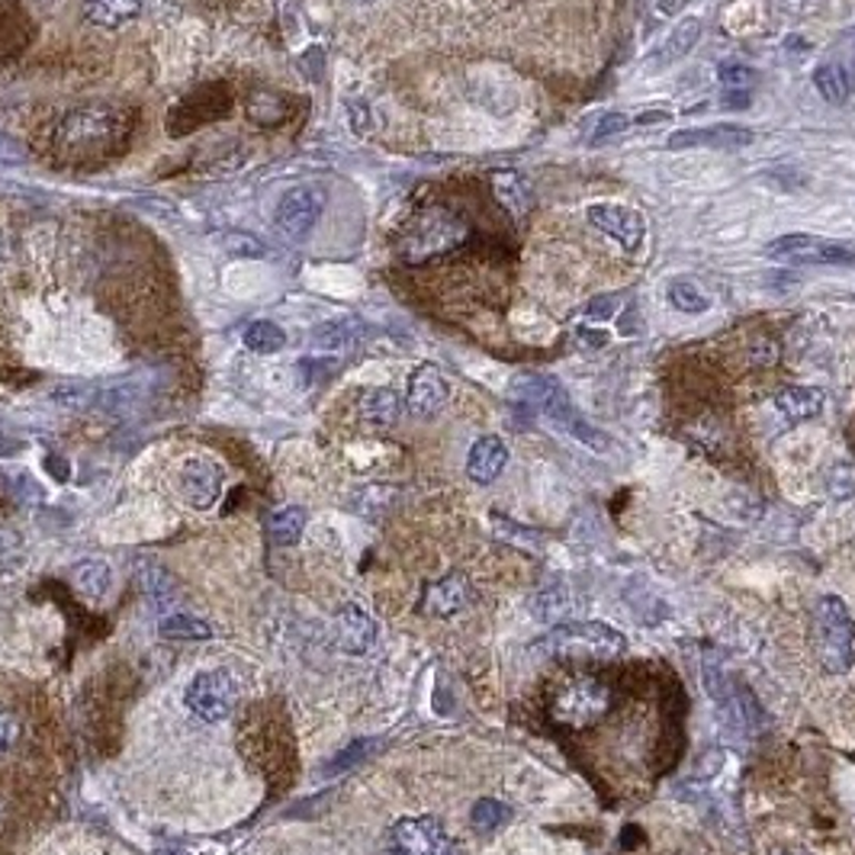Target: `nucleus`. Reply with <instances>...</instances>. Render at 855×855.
I'll use <instances>...</instances> for the list:
<instances>
[{
  "label": "nucleus",
  "instance_id": "f257e3e1",
  "mask_svg": "<svg viewBox=\"0 0 855 855\" xmlns=\"http://www.w3.org/2000/svg\"><path fill=\"white\" fill-rule=\"evenodd\" d=\"M811 641L821 666L829 675L853 670L855 660V621L839 595H821L814 605Z\"/></svg>",
  "mask_w": 855,
  "mask_h": 855
},
{
  "label": "nucleus",
  "instance_id": "f03ea898",
  "mask_svg": "<svg viewBox=\"0 0 855 855\" xmlns=\"http://www.w3.org/2000/svg\"><path fill=\"white\" fill-rule=\"evenodd\" d=\"M470 239V225L447 210H425L419 213L399 239V258L405 264H425L431 258L451 254Z\"/></svg>",
  "mask_w": 855,
  "mask_h": 855
},
{
  "label": "nucleus",
  "instance_id": "7ed1b4c3",
  "mask_svg": "<svg viewBox=\"0 0 855 855\" xmlns=\"http://www.w3.org/2000/svg\"><path fill=\"white\" fill-rule=\"evenodd\" d=\"M537 646L547 656H573V660H617L627 650V637L605 621H563Z\"/></svg>",
  "mask_w": 855,
  "mask_h": 855
},
{
  "label": "nucleus",
  "instance_id": "20e7f679",
  "mask_svg": "<svg viewBox=\"0 0 855 855\" xmlns=\"http://www.w3.org/2000/svg\"><path fill=\"white\" fill-rule=\"evenodd\" d=\"M122 113L113 107H81L61 120L56 145L68 158H93L113 149L122 135Z\"/></svg>",
  "mask_w": 855,
  "mask_h": 855
},
{
  "label": "nucleus",
  "instance_id": "39448f33",
  "mask_svg": "<svg viewBox=\"0 0 855 855\" xmlns=\"http://www.w3.org/2000/svg\"><path fill=\"white\" fill-rule=\"evenodd\" d=\"M611 707H614V692L605 678L576 675L550 698L547 714L566 731H585V727L598 724Z\"/></svg>",
  "mask_w": 855,
  "mask_h": 855
},
{
  "label": "nucleus",
  "instance_id": "423d86ee",
  "mask_svg": "<svg viewBox=\"0 0 855 855\" xmlns=\"http://www.w3.org/2000/svg\"><path fill=\"white\" fill-rule=\"evenodd\" d=\"M187 707L207 721V724H222L232 717L235 711V702H239V688L232 682V675L222 670H210L193 675V682L187 685V695H183Z\"/></svg>",
  "mask_w": 855,
  "mask_h": 855
},
{
  "label": "nucleus",
  "instance_id": "0eeeda50",
  "mask_svg": "<svg viewBox=\"0 0 855 855\" xmlns=\"http://www.w3.org/2000/svg\"><path fill=\"white\" fill-rule=\"evenodd\" d=\"M386 855H454V846L434 817H402L386 836Z\"/></svg>",
  "mask_w": 855,
  "mask_h": 855
},
{
  "label": "nucleus",
  "instance_id": "6e6552de",
  "mask_svg": "<svg viewBox=\"0 0 855 855\" xmlns=\"http://www.w3.org/2000/svg\"><path fill=\"white\" fill-rule=\"evenodd\" d=\"M765 254L785 264H853L855 254L843 244L821 239V235H782L768 242Z\"/></svg>",
  "mask_w": 855,
  "mask_h": 855
},
{
  "label": "nucleus",
  "instance_id": "1a4fd4ad",
  "mask_svg": "<svg viewBox=\"0 0 855 855\" xmlns=\"http://www.w3.org/2000/svg\"><path fill=\"white\" fill-rule=\"evenodd\" d=\"M325 213V193L319 187H293L280 197L276 207V225L290 239H303L315 229V222Z\"/></svg>",
  "mask_w": 855,
  "mask_h": 855
},
{
  "label": "nucleus",
  "instance_id": "9d476101",
  "mask_svg": "<svg viewBox=\"0 0 855 855\" xmlns=\"http://www.w3.org/2000/svg\"><path fill=\"white\" fill-rule=\"evenodd\" d=\"M585 219L592 229H598L602 235H608L614 242L621 244L627 254H634L643 244V235H646V222L637 210L631 207H617V203H592L585 210Z\"/></svg>",
  "mask_w": 855,
  "mask_h": 855
},
{
  "label": "nucleus",
  "instance_id": "9b49d317",
  "mask_svg": "<svg viewBox=\"0 0 855 855\" xmlns=\"http://www.w3.org/2000/svg\"><path fill=\"white\" fill-rule=\"evenodd\" d=\"M178 492L190 509L210 512L222 495V470L210 457H187L178 470Z\"/></svg>",
  "mask_w": 855,
  "mask_h": 855
},
{
  "label": "nucleus",
  "instance_id": "f8f14e48",
  "mask_svg": "<svg viewBox=\"0 0 855 855\" xmlns=\"http://www.w3.org/2000/svg\"><path fill=\"white\" fill-rule=\"evenodd\" d=\"M670 152L688 149H714V152H740L753 145V132L746 125H698V129H678L670 135Z\"/></svg>",
  "mask_w": 855,
  "mask_h": 855
},
{
  "label": "nucleus",
  "instance_id": "ddd939ff",
  "mask_svg": "<svg viewBox=\"0 0 855 855\" xmlns=\"http://www.w3.org/2000/svg\"><path fill=\"white\" fill-rule=\"evenodd\" d=\"M451 396V386L444 380V373L434 364H422L412 370L409 376V393H405V409L419 419H431L444 409V402Z\"/></svg>",
  "mask_w": 855,
  "mask_h": 855
},
{
  "label": "nucleus",
  "instance_id": "4468645a",
  "mask_svg": "<svg viewBox=\"0 0 855 855\" xmlns=\"http://www.w3.org/2000/svg\"><path fill=\"white\" fill-rule=\"evenodd\" d=\"M335 643L348 656H366L376 643V621L358 605H344L335 614Z\"/></svg>",
  "mask_w": 855,
  "mask_h": 855
},
{
  "label": "nucleus",
  "instance_id": "2eb2a0df",
  "mask_svg": "<svg viewBox=\"0 0 855 855\" xmlns=\"http://www.w3.org/2000/svg\"><path fill=\"white\" fill-rule=\"evenodd\" d=\"M509 466V447L502 437L495 434H486L480 437L473 447H470V457H466V476L480 486H489L502 476V470Z\"/></svg>",
  "mask_w": 855,
  "mask_h": 855
},
{
  "label": "nucleus",
  "instance_id": "dca6fc26",
  "mask_svg": "<svg viewBox=\"0 0 855 855\" xmlns=\"http://www.w3.org/2000/svg\"><path fill=\"white\" fill-rule=\"evenodd\" d=\"M470 582L466 576H460V573H451V576H444V580L431 582L425 589V602H422V608L431 617H454L460 611L470 605Z\"/></svg>",
  "mask_w": 855,
  "mask_h": 855
},
{
  "label": "nucleus",
  "instance_id": "f3484780",
  "mask_svg": "<svg viewBox=\"0 0 855 855\" xmlns=\"http://www.w3.org/2000/svg\"><path fill=\"white\" fill-rule=\"evenodd\" d=\"M772 405L788 425H801L824 412L826 393L821 386H785L782 393H775Z\"/></svg>",
  "mask_w": 855,
  "mask_h": 855
},
{
  "label": "nucleus",
  "instance_id": "a211bd4d",
  "mask_svg": "<svg viewBox=\"0 0 855 855\" xmlns=\"http://www.w3.org/2000/svg\"><path fill=\"white\" fill-rule=\"evenodd\" d=\"M492 193L515 219H524L534 210V187L521 171H495L492 174Z\"/></svg>",
  "mask_w": 855,
  "mask_h": 855
},
{
  "label": "nucleus",
  "instance_id": "6ab92c4d",
  "mask_svg": "<svg viewBox=\"0 0 855 855\" xmlns=\"http://www.w3.org/2000/svg\"><path fill=\"white\" fill-rule=\"evenodd\" d=\"M402 396H399L396 390H390V386H373V390H366L361 402H358V409H361V419H364L366 425L373 428H393L399 422V415H402Z\"/></svg>",
  "mask_w": 855,
  "mask_h": 855
},
{
  "label": "nucleus",
  "instance_id": "aec40b11",
  "mask_svg": "<svg viewBox=\"0 0 855 855\" xmlns=\"http://www.w3.org/2000/svg\"><path fill=\"white\" fill-rule=\"evenodd\" d=\"M84 20L100 30H120L142 13V0H84Z\"/></svg>",
  "mask_w": 855,
  "mask_h": 855
},
{
  "label": "nucleus",
  "instance_id": "412c9836",
  "mask_svg": "<svg viewBox=\"0 0 855 855\" xmlns=\"http://www.w3.org/2000/svg\"><path fill=\"white\" fill-rule=\"evenodd\" d=\"M135 585H139V592H142L149 602H154V605H171L174 595H178L174 576H171L161 563L149 560V556L135 560Z\"/></svg>",
  "mask_w": 855,
  "mask_h": 855
},
{
  "label": "nucleus",
  "instance_id": "4be33fe9",
  "mask_svg": "<svg viewBox=\"0 0 855 855\" xmlns=\"http://www.w3.org/2000/svg\"><path fill=\"white\" fill-rule=\"evenodd\" d=\"M71 582H74V589H78L81 595H88V598H107L110 589H113V570H110L107 560L91 556V560L74 563Z\"/></svg>",
  "mask_w": 855,
  "mask_h": 855
},
{
  "label": "nucleus",
  "instance_id": "5701e85b",
  "mask_svg": "<svg viewBox=\"0 0 855 855\" xmlns=\"http://www.w3.org/2000/svg\"><path fill=\"white\" fill-rule=\"evenodd\" d=\"M361 338V322L354 319H335V322H322L315 332H312V344L325 354H341L348 348H354Z\"/></svg>",
  "mask_w": 855,
  "mask_h": 855
},
{
  "label": "nucleus",
  "instance_id": "b1692460",
  "mask_svg": "<svg viewBox=\"0 0 855 855\" xmlns=\"http://www.w3.org/2000/svg\"><path fill=\"white\" fill-rule=\"evenodd\" d=\"M814 88L821 91L826 103H833V107H843L849 97H853L855 84L853 78L836 64V61L829 59L824 64H817V71H814Z\"/></svg>",
  "mask_w": 855,
  "mask_h": 855
},
{
  "label": "nucleus",
  "instance_id": "393cba45",
  "mask_svg": "<svg viewBox=\"0 0 855 855\" xmlns=\"http://www.w3.org/2000/svg\"><path fill=\"white\" fill-rule=\"evenodd\" d=\"M158 634H161L164 641L197 643V641H210V637H213V627H210L203 617H193V614H181V611H178V614L161 617Z\"/></svg>",
  "mask_w": 855,
  "mask_h": 855
},
{
  "label": "nucleus",
  "instance_id": "a878e982",
  "mask_svg": "<svg viewBox=\"0 0 855 855\" xmlns=\"http://www.w3.org/2000/svg\"><path fill=\"white\" fill-rule=\"evenodd\" d=\"M305 531V512L300 505H286V509H276L274 515L268 519V537L276 547H293L300 544Z\"/></svg>",
  "mask_w": 855,
  "mask_h": 855
},
{
  "label": "nucleus",
  "instance_id": "bb28decb",
  "mask_svg": "<svg viewBox=\"0 0 855 855\" xmlns=\"http://www.w3.org/2000/svg\"><path fill=\"white\" fill-rule=\"evenodd\" d=\"M698 39H702V20L698 17H685L682 23H675V30L666 39V46H663V52H660V64H672V61L685 59L695 46H698Z\"/></svg>",
  "mask_w": 855,
  "mask_h": 855
},
{
  "label": "nucleus",
  "instance_id": "cd10ccee",
  "mask_svg": "<svg viewBox=\"0 0 855 855\" xmlns=\"http://www.w3.org/2000/svg\"><path fill=\"white\" fill-rule=\"evenodd\" d=\"M244 348L254 351V354H280L286 348V332L276 325V322H268V319H258L244 329Z\"/></svg>",
  "mask_w": 855,
  "mask_h": 855
},
{
  "label": "nucleus",
  "instance_id": "c85d7f7f",
  "mask_svg": "<svg viewBox=\"0 0 855 855\" xmlns=\"http://www.w3.org/2000/svg\"><path fill=\"white\" fill-rule=\"evenodd\" d=\"M30 553H27V541L17 527H7L0 524V573L3 576H17L23 573Z\"/></svg>",
  "mask_w": 855,
  "mask_h": 855
},
{
  "label": "nucleus",
  "instance_id": "c756f323",
  "mask_svg": "<svg viewBox=\"0 0 855 855\" xmlns=\"http://www.w3.org/2000/svg\"><path fill=\"white\" fill-rule=\"evenodd\" d=\"M512 821V807L495 801V797H480L470 811V824L476 826L480 833H495Z\"/></svg>",
  "mask_w": 855,
  "mask_h": 855
},
{
  "label": "nucleus",
  "instance_id": "7c9ffc66",
  "mask_svg": "<svg viewBox=\"0 0 855 855\" xmlns=\"http://www.w3.org/2000/svg\"><path fill=\"white\" fill-rule=\"evenodd\" d=\"M666 300H670V305H675L678 312H685V315H702V312H707V305H711V300L704 296L692 280H672L670 290H666Z\"/></svg>",
  "mask_w": 855,
  "mask_h": 855
},
{
  "label": "nucleus",
  "instance_id": "2f4dec72",
  "mask_svg": "<svg viewBox=\"0 0 855 855\" xmlns=\"http://www.w3.org/2000/svg\"><path fill=\"white\" fill-rule=\"evenodd\" d=\"M376 746H380V743H376V740H358V743H351V746H344V750H341V753H338L335 760H329V763H325V768H322V772H325V775H341V772H351V768H354V765L364 763L366 756H370V753H373V750H376Z\"/></svg>",
  "mask_w": 855,
  "mask_h": 855
},
{
  "label": "nucleus",
  "instance_id": "473e14b6",
  "mask_svg": "<svg viewBox=\"0 0 855 855\" xmlns=\"http://www.w3.org/2000/svg\"><path fill=\"white\" fill-rule=\"evenodd\" d=\"M826 492L829 499L836 502H846L855 495V466L853 463H836L829 473H826Z\"/></svg>",
  "mask_w": 855,
  "mask_h": 855
},
{
  "label": "nucleus",
  "instance_id": "72a5a7b5",
  "mask_svg": "<svg viewBox=\"0 0 855 855\" xmlns=\"http://www.w3.org/2000/svg\"><path fill=\"white\" fill-rule=\"evenodd\" d=\"M627 129H631V117H624V113H602L598 122H595V129H592V135H589V145H605L611 139L624 135Z\"/></svg>",
  "mask_w": 855,
  "mask_h": 855
},
{
  "label": "nucleus",
  "instance_id": "f704fd0d",
  "mask_svg": "<svg viewBox=\"0 0 855 855\" xmlns=\"http://www.w3.org/2000/svg\"><path fill=\"white\" fill-rule=\"evenodd\" d=\"M393 502V489L390 486H366L358 492V499H354V509L366 515V519H376L386 505Z\"/></svg>",
  "mask_w": 855,
  "mask_h": 855
},
{
  "label": "nucleus",
  "instance_id": "c9c22d12",
  "mask_svg": "<svg viewBox=\"0 0 855 855\" xmlns=\"http://www.w3.org/2000/svg\"><path fill=\"white\" fill-rule=\"evenodd\" d=\"M222 248L232 258H264L268 254V244L261 242V239H254V235H248V232H229L222 239Z\"/></svg>",
  "mask_w": 855,
  "mask_h": 855
},
{
  "label": "nucleus",
  "instance_id": "e433bc0d",
  "mask_svg": "<svg viewBox=\"0 0 855 855\" xmlns=\"http://www.w3.org/2000/svg\"><path fill=\"white\" fill-rule=\"evenodd\" d=\"M566 605H570V602H566V589H547V592L537 595V617L553 624V621L566 611Z\"/></svg>",
  "mask_w": 855,
  "mask_h": 855
},
{
  "label": "nucleus",
  "instance_id": "4c0bfd02",
  "mask_svg": "<svg viewBox=\"0 0 855 855\" xmlns=\"http://www.w3.org/2000/svg\"><path fill=\"white\" fill-rule=\"evenodd\" d=\"M753 78H756V71L746 68V64H736V61L721 64V84H724L727 91H750Z\"/></svg>",
  "mask_w": 855,
  "mask_h": 855
},
{
  "label": "nucleus",
  "instance_id": "58836bf2",
  "mask_svg": "<svg viewBox=\"0 0 855 855\" xmlns=\"http://www.w3.org/2000/svg\"><path fill=\"white\" fill-rule=\"evenodd\" d=\"M614 303H621V293H611V296H598V300H592L589 303V309H585V315L592 319V322H602V319H608V315H614L617 312V305Z\"/></svg>",
  "mask_w": 855,
  "mask_h": 855
},
{
  "label": "nucleus",
  "instance_id": "ea45409f",
  "mask_svg": "<svg viewBox=\"0 0 855 855\" xmlns=\"http://www.w3.org/2000/svg\"><path fill=\"white\" fill-rule=\"evenodd\" d=\"M20 736V724H17V717L13 714H7V711H0V750H7V746H13V740Z\"/></svg>",
  "mask_w": 855,
  "mask_h": 855
},
{
  "label": "nucleus",
  "instance_id": "a19ab883",
  "mask_svg": "<svg viewBox=\"0 0 855 855\" xmlns=\"http://www.w3.org/2000/svg\"><path fill=\"white\" fill-rule=\"evenodd\" d=\"M576 338H580L585 348H605V344H608V335H605L602 329H598V332H592V329H580Z\"/></svg>",
  "mask_w": 855,
  "mask_h": 855
},
{
  "label": "nucleus",
  "instance_id": "79ce46f5",
  "mask_svg": "<svg viewBox=\"0 0 855 855\" xmlns=\"http://www.w3.org/2000/svg\"><path fill=\"white\" fill-rule=\"evenodd\" d=\"M20 158H23V149L13 139L0 135V161H20Z\"/></svg>",
  "mask_w": 855,
  "mask_h": 855
},
{
  "label": "nucleus",
  "instance_id": "37998d69",
  "mask_svg": "<svg viewBox=\"0 0 855 855\" xmlns=\"http://www.w3.org/2000/svg\"><path fill=\"white\" fill-rule=\"evenodd\" d=\"M724 107L727 110H746L750 107V91H724Z\"/></svg>",
  "mask_w": 855,
  "mask_h": 855
},
{
  "label": "nucleus",
  "instance_id": "c03bdc74",
  "mask_svg": "<svg viewBox=\"0 0 855 855\" xmlns=\"http://www.w3.org/2000/svg\"><path fill=\"white\" fill-rule=\"evenodd\" d=\"M17 451H20V444L0 434V457H7V454H17Z\"/></svg>",
  "mask_w": 855,
  "mask_h": 855
},
{
  "label": "nucleus",
  "instance_id": "a18cd8bd",
  "mask_svg": "<svg viewBox=\"0 0 855 855\" xmlns=\"http://www.w3.org/2000/svg\"><path fill=\"white\" fill-rule=\"evenodd\" d=\"M152 855H193V853H187V849H178V846H161V849H154Z\"/></svg>",
  "mask_w": 855,
  "mask_h": 855
},
{
  "label": "nucleus",
  "instance_id": "49530a36",
  "mask_svg": "<svg viewBox=\"0 0 855 855\" xmlns=\"http://www.w3.org/2000/svg\"><path fill=\"white\" fill-rule=\"evenodd\" d=\"M772 855H804V853H794V849H775Z\"/></svg>",
  "mask_w": 855,
  "mask_h": 855
},
{
  "label": "nucleus",
  "instance_id": "de8ad7c7",
  "mask_svg": "<svg viewBox=\"0 0 855 855\" xmlns=\"http://www.w3.org/2000/svg\"><path fill=\"white\" fill-rule=\"evenodd\" d=\"M0 821H3V804H0Z\"/></svg>",
  "mask_w": 855,
  "mask_h": 855
},
{
  "label": "nucleus",
  "instance_id": "09e8293b",
  "mask_svg": "<svg viewBox=\"0 0 855 855\" xmlns=\"http://www.w3.org/2000/svg\"><path fill=\"white\" fill-rule=\"evenodd\" d=\"M0 254H3V239H0Z\"/></svg>",
  "mask_w": 855,
  "mask_h": 855
},
{
  "label": "nucleus",
  "instance_id": "8fccbe9b",
  "mask_svg": "<svg viewBox=\"0 0 855 855\" xmlns=\"http://www.w3.org/2000/svg\"><path fill=\"white\" fill-rule=\"evenodd\" d=\"M361 3H370V0H361Z\"/></svg>",
  "mask_w": 855,
  "mask_h": 855
}]
</instances>
